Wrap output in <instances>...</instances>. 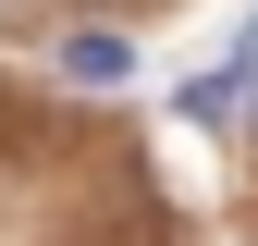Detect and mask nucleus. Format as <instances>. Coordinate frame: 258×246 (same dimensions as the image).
Instances as JSON below:
<instances>
[{"mask_svg": "<svg viewBox=\"0 0 258 246\" xmlns=\"http://www.w3.org/2000/svg\"><path fill=\"white\" fill-rule=\"evenodd\" d=\"M61 74H74V86H123V74H136V49H123L111 25H74V37H61Z\"/></svg>", "mask_w": 258, "mask_h": 246, "instance_id": "1", "label": "nucleus"}, {"mask_svg": "<svg viewBox=\"0 0 258 246\" xmlns=\"http://www.w3.org/2000/svg\"><path fill=\"white\" fill-rule=\"evenodd\" d=\"M234 111H246V123H258V61H246V99H234Z\"/></svg>", "mask_w": 258, "mask_h": 246, "instance_id": "2", "label": "nucleus"}]
</instances>
